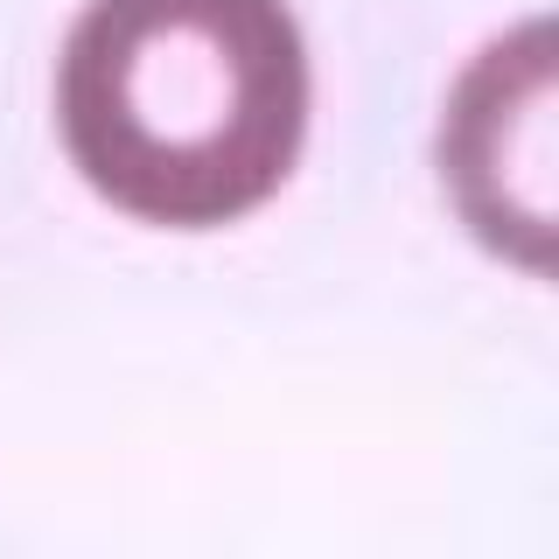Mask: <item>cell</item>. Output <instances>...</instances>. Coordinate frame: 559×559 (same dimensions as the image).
<instances>
[{"mask_svg": "<svg viewBox=\"0 0 559 559\" xmlns=\"http://www.w3.org/2000/svg\"><path fill=\"white\" fill-rule=\"evenodd\" d=\"M441 175L483 245L546 266L552 245V35L546 22L503 35L462 78L441 133Z\"/></svg>", "mask_w": 559, "mask_h": 559, "instance_id": "obj_2", "label": "cell"}, {"mask_svg": "<svg viewBox=\"0 0 559 559\" xmlns=\"http://www.w3.org/2000/svg\"><path fill=\"white\" fill-rule=\"evenodd\" d=\"M57 127L112 210L217 231L280 197L308 140L287 0H92L57 63Z\"/></svg>", "mask_w": 559, "mask_h": 559, "instance_id": "obj_1", "label": "cell"}]
</instances>
